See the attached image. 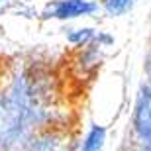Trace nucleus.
Returning a JSON list of instances; mask_svg holds the SVG:
<instances>
[{
    "label": "nucleus",
    "mask_w": 151,
    "mask_h": 151,
    "mask_svg": "<svg viewBox=\"0 0 151 151\" xmlns=\"http://www.w3.org/2000/svg\"><path fill=\"white\" fill-rule=\"evenodd\" d=\"M78 141L69 126H51L39 129L24 151H77Z\"/></svg>",
    "instance_id": "obj_1"
},
{
    "label": "nucleus",
    "mask_w": 151,
    "mask_h": 151,
    "mask_svg": "<svg viewBox=\"0 0 151 151\" xmlns=\"http://www.w3.org/2000/svg\"><path fill=\"white\" fill-rule=\"evenodd\" d=\"M132 135L135 145L151 149V83L141 84L132 114Z\"/></svg>",
    "instance_id": "obj_2"
},
{
    "label": "nucleus",
    "mask_w": 151,
    "mask_h": 151,
    "mask_svg": "<svg viewBox=\"0 0 151 151\" xmlns=\"http://www.w3.org/2000/svg\"><path fill=\"white\" fill-rule=\"evenodd\" d=\"M100 4L96 0H53L45 6L43 18L53 20H77L88 18L98 12Z\"/></svg>",
    "instance_id": "obj_3"
},
{
    "label": "nucleus",
    "mask_w": 151,
    "mask_h": 151,
    "mask_svg": "<svg viewBox=\"0 0 151 151\" xmlns=\"http://www.w3.org/2000/svg\"><path fill=\"white\" fill-rule=\"evenodd\" d=\"M104 145H106V128L92 124L84 137L78 141L77 151H104Z\"/></svg>",
    "instance_id": "obj_4"
},
{
    "label": "nucleus",
    "mask_w": 151,
    "mask_h": 151,
    "mask_svg": "<svg viewBox=\"0 0 151 151\" xmlns=\"http://www.w3.org/2000/svg\"><path fill=\"white\" fill-rule=\"evenodd\" d=\"M137 0H100V8L106 12L110 18H120L128 14L135 6Z\"/></svg>",
    "instance_id": "obj_5"
},
{
    "label": "nucleus",
    "mask_w": 151,
    "mask_h": 151,
    "mask_svg": "<svg viewBox=\"0 0 151 151\" xmlns=\"http://www.w3.org/2000/svg\"><path fill=\"white\" fill-rule=\"evenodd\" d=\"M96 32L98 29L94 28H77V29H67V41L75 47H84V45H88L94 41L96 37Z\"/></svg>",
    "instance_id": "obj_6"
},
{
    "label": "nucleus",
    "mask_w": 151,
    "mask_h": 151,
    "mask_svg": "<svg viewBox=\"0 0 151 151\" xmlns=\"http://www.w3.org/2000/svg\"><path fill=\"white\" fill-rule=\"evenodd\" d=\"M94 41L100 45V47H110V45H114V37L108 34V32H96Z\"/></svg>",
    "instance_id": "obj_7"
},
{
    "label": "nucleus",
    "mask_w": 151,
    "mask_h": 151,
    "mask_svg": "<svg viewBox=\"0 0 151 151\" xmlns=\"http://www.w3.org/2000/svg\"><path fill=\"white\" fill-rule=\"evenodd\" d=\"M143 69H145V75H147V83H151V45H149V49H147L145 65H143Z\"/></svg>",
    "instance_id": "obj_8"
},
{
    "label": "nucleus",
    "mask_w": 151,
    "mask_h": 151,
    "mask_svg": "<svg viewBox=\"0 0 151 151\" xmlns=\"http://www.w3.org/2000/svg\"><path fill=\"white\" fill-rule=\"evenodd\" d=\"M132 151H151V149H147V147H141V145H135Z\"/></svg>",
    "instance_id": "obj_9"
},
{
    "label": "nucleus",
    "mask_w": 151,
    "mask_h": 151,
    "mask_svg": "<svg viewBox=\"0 0 151 151\" xmlns=\"http://www.w3.org/2000/svg\"><path fill=\"white\" fill-rule=\"evenodd\" d=\"M26 2H34V0H26Z\"/></svg>",
    "instance_id": "obj_10"
},
{
    "label": "nucleus",
    "mask_w": 151,
    "mask_h": 151,
    "mask_svg": "<svg viewBox=\"0 0 151 151\" xmlns=\"http://www.w3.org/2000/svg\"><path fill=\"white\" fill-rule=\"evenodd\" d=\"M0 2H4V0H0Z\"/></svg>",
    "instance_id": "obj_11"
}]
</instances>
